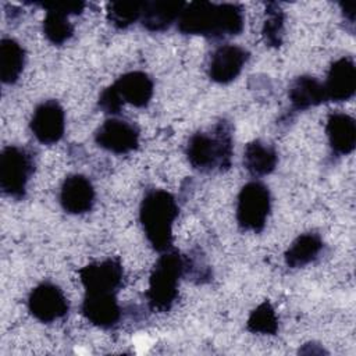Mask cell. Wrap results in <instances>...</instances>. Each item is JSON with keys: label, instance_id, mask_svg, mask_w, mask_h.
<instances>
[{"label": "cell", "instance_id": "6da1fadb", "mask_svg": "<svg viewBox=\"0 0 356 356\" xmlns=\"http://www.w3.org/2000/svg\"><path fill=\"white\" fill-rule=\"evenodd\" d=\"M243 7L236 3L191 1L184 7L177 28L184 35H197L210 39L236 36L243 31Z\"/></svg>", "mask_w": 356, "mask_h": 356}, {"label": "cell", "instance_id": "7a4b0ae2", "mask_svg": "<svg viewBox=\"0 0 356 356\" xmlns=\"http://www.w3.org/2000/svg\"><path fill=\"white\" fill-rule=\"evenodd\" d=\"M232 147V125L221 120L209 132H195L188 139L185 154L192 168L199 172H224L231 167Z\"/></svg>", "mask_w": 356, "mask_h": 356}, {"label": "cell", "instance_id": "3957f363", "mask_svg": "<svg viewBox=\"0 0 356 356\" xmlns=\"http://www.w3.org/2000/svg\"><path fill=\"white\" fill-rule=\"evenodd\" d=\"M179 209L175 197L164 189H149L139 206V221L145 236L156 252L172 249V224Z\"/></svg>", "mask_w": 356, "mask_h": 356}, {"label": "cell", "instance_id": "277c9868", "mask_svg": "<svg viewBox=\"0 0 356 356\" xmlns=\"http://www.w3.org/2000/svg\"><path fill=\"white\" fill-rule=\"evenodd\" d=\"M185 273V259L178 250L163 252L153 266L146 298L152 310L168 312L178 298L179 278Z\"/></svg>", "mask_w": 356, "mask_h": 356}, {"label": "cell", "instance_id": "5b68a950", "mask_svg": "<svg viewBox=\"0 0 356 356\" xmlns=\"http://www.w3.org/2000/svg\"><path fill=\"white\" fill-rule=\"evenodd\" d=\"M35 172L32 153L19 146H6L0 153V188L4 195L21 200L26 195V185Z\"/></svg>", "mask_w": 356, "mask_h": 356}, {"label": "cell", "instance_id": "8992f818", "mask_svg": "<svg viewBox=\"0 0 356 356\" xmlns=\"http://www.w3.org/2000/svg\"><path fill=\"white\" fill-rule=\"evenodd\" d=\"M270 210L271 193L267 185L250 181L241 188L236 203V221L242 229L252 232L263 231Z\"/></svg>", "mask_w": 356, "mask_h": 356}, {"label": "cell", "instance_id": "52a82bcc", "mask_svg": "<svg viewBox=\"0 0 356 356\" xmlns=\"http://www.w3.org/2000/svg\"><path fill=\"white\" fill-rule=\"evenodd\" d=\"M70 303L60 286L53 282L36 285L28 296V310L40 323H51L68 313Z\"/></svg>", "mask_w": 356, "mask_h": 356}, {"label": "cell", "instance_id": "ba28073f", "mask_svg": "<svg viewBox=\"0 0 356 356\" xmlns=\"http://www.w3.org/2000/svg\"><path fill=\"white\" fill-rule=\"evenodd\" d=\"M99 147L114 154H127L139 146V129L124 120L108 118L95 132Z\"/></svg>", "mask_w": 356, "mask_h": 356}, {"label": "cell", "instance_id": "9c48e42d", "mask_svg": "<svg viewBox=\"0 0 356 356\" xmlns=\"http://www.w3.org/2000/svg\"><path fill=\"white\" fill-rule=\"evenodd\" d=\"M29 128L33 136L43 145L57 143L65 129V114L64 108L57 100H44L36 106Z\"/></svg>", "mask_w": 356, "mask_h": 356}, {"label": "cell", "instance_id": "30bf717a", "mask_svg": "<svg viewBox=\"0 0 356 356\" xmlns=\"http://www.w3.org/2000/svg\"><path fill=\"white\" fill-rule=\"evenodd\" d=\"M78 273L86 292L115 293L124 281V268L118 259L90 263Z\"/></svg>", "mask_w": 356, "mask_h": 356}, {"label": "cell", "instance_id": "8fae6325", "mask_svg": "<svg viewBox=\"0 0 356 356\" xmlns=\"http://www.w3.org/2000/svg\"><path fill=\"white\" fill-rule=\"evenodd\" d=\"M249 56L246 49L236 44H222L217 47L209 61V78L217 83L232 82L241 74Z\"/></svg>", "mask_w": 356, "mask_h": 356}, {"label": "cell", "instance_id": "7c38bea8", "mask_svg": "<svg viewBox=\"0 0 356 356\" xmlns=\"http://www.w3.org/2000/svg\"><path fill=\"white\" fill-rule=\"evenodd\" d=\"M60 204L68 214H85L95 204V188L82 174H70L60 188Z\"/></svg>", "mask_w": 356, "mask_h": 356}, {"label": "cell", "instance_id": "4fadbf2b", "mask_svg": "<svg viewBox=\"0 0 356 356\" xmlns=\"http://www.w3.org/2000/svg\"><path fill=\"white\" fill-rule=\"evenodd\" d=\"M82 316L99 328L114 327L121 317V307L115 293L86 292L81 305Z\"/></svg>", "mask_w": 356, "mask_h": 356}, {"label": "cell", "instance_id": "5bb4252c", "mask_svg": "<svg viewBox=\"0 0 356 356\" xmlns=\"http://www.w3.org/2000/svg\"><path fill=\"white\" fill-rule=\"evenodd\" d=\"M327 100L346 102L356 90V67L350 57H341L331 64L323 83Z\"/></svg>", "mask_w": 356, "mask_h": 356}, {"label": "cell", "instance_id": "9a60e30c", "mask_svg": "<svg viewBox=\"0 0 356 356\" xmlns=\"http://www.w3.org/2000/svg\"><path fill=\"white\" fill-rule=\"evenodd\" d=\"M122 103H129L135 107H146L152 100L154 85L152 78L142 71H131L122 74L113 83Z\"/></svg>", "mask_w": 356, "mask_h": 356}, {"label": "cell", "instance_id": "2e32d148", "mask_svg": "<svg viewBox=\"0 0 356 356\" xmlns=\"http://www.w3.org/2000/svg\"><path fill=\"white\" fill-rule=\"evenodd\" d=\"M185 6L181 0L145 1L140 24L149 32H163L178 21Z\"/></svg>", "mask_w": 356, "mask_h": 356}, {"label": "cell", "instance_id": "e0dca14e", "mask_svg": "<svg viewBox=\"0 0 356 356\" xmlns=\"http://www.w3.org/2000/svg\"><path fill=\"white\" fill-rule=\"evenodd\" d=\"M325 132L332 152L346 156L355 150L356 124L355 120L345 113H331L327 120Z\"/></svg>", "mask_w": 356, "mask_h": 356}, {"label": "cell", "instance_id": "ac0fdd59", "mask_svg": "<svg viewBox=\"0 0 356 356\" xmlns=\"http://www.w3.org/2000/svg\"><path fill=\"white\" fill-rule=\"evenodd\" d=\"M292 108L303 111L327 102L324 85L314 76L300 75L292 81L288 89Z\"/></svg>", "mask_w": 356, "mask_h": 356}, {"label": "cell", "instance_id": "d6986e66", "mask_svg": "<svg viewBox=\"0 0 356 356\" xmlns=\"http://www.w3.org/2000/svg\"><path fill=\"white\" fill-rule=\"evenodd\" d=\"M278 163V153L274 146L259 139L249 142L243 150V167L252 177L271 174Z\"/></svg>", "mask_w": 356, "mask_h": 356}, {"label": "cell", "instance_id": "ffe728a7", "mask_svg": "<svg viewBox=\"0 0 356 356\" xmlns=\"http://www.w3.org/2000/svg\"><path fill=\"white\" fill-rule=\"evenodd\" d=\"M324 248L321 236L316 232L299 235L284 254L285 264L291 268H300L314 261Z\"/></svg>", "mask_w": 356, "mask_h": 356}, {"label": "cell", "instance_id": "44dd1931", "mask_svg": "<svg viewBox=\"0 0 356 356\" xmlns=\"http://www.w3.org/2000/svg\"><path fill=\"white\" fill-rule=\"evenodd\" d=\"M25 65V50L13 38L0 40V78L6 85H13L18 81Z\"/></svg>", "mask_w": 356, "mask_h": 356}, {"label": "cell", "instance_id": "7402d4cb", "mask_svg": "<svg viewBox=\"0 0 356 356\" xmlns=\"http://www.w3.org/2000/svg\"><path fill=\"white\" fill-rule=\"evenodd\" d=\"M68 17L70 15L67 13L58 10H46V15L43 19V33L50 43L61 46L68 39H71V36L74 35V25L68 21Z\"/></svg>", "mask_w": 356, "mask_h": 356}, {"label": "cell", "instance_id": "603a6c76", "mask_svg": "<svg viewBox=\"0 0 356 356\" xmlns=\"http://www.w3.org/2000/svg\"><path fill=\"white\" fill-rule=\"evenodd\" d=\"M145 1H111L107 4V19L117 29H125L140 21Z\"/></svg>", "mask_w": 356, "mask_h": 356}, {"label": "cell", "instance_id": "cb8c5ba5", "mask_svg": "<svg viewBox=\"0 0 356 356\" xmlns=\"http://www.w3.org/2000/svg\"><path fill=\"white\" fill-rule=\"evenodd\" d=\"M248 331L261 335H275L278 332V317L268 300L260 303L248 317Z\"/></svg>", "mask_w": 356, "mask_h": 356}, {"label": "cell", "instance_id": "d4e9b609", "mask_svg": "<svg viewBox=\"0 0 356 356\" xmlns=\"http://www.w3.org/2000/svg\"><path fill=\"white\" fill-rule=\"evenodd\" d=\"M285 15L278 3H267L266 19L263 24V38L266 44L271 47H280L282 44Z\"/></svg>", "mask_w": 356, "mask_h": 356}, {"label": "cell", "instance_id": "484cf974", "mask_svg": "<svg viewBox=\"0 0 356 356\" xmlns=\"http://www.w3.org/2000/svg\"><path fill=\"white\" fill-rule=\"evenodd\" d=\"M97 106L99 108L106 113V114H118L124 106L122 100L120 99L118 93L115 92V89L113 88V85L107 86L106 89L102 90V93L99 95V100H97Z\"/></svg>", "mask_w": 356, "mask_h": 356}, {"label": "cell", "instance_id": "4316f807", "mask_svg": "<svg viewBox=\"0 0 356 356\" xmlns=\"http://www.w3.org/2000/svg\"><path fill=\"white\" fill-rule=\"evenodd\" d=\"M40 7L44 10L53 8L63 13H67L68 15H78L83 11L85 3L83 1H51V3H40Z\"/></svg>", "mask_w": 356, "mask_h": 356}]
</instances>
